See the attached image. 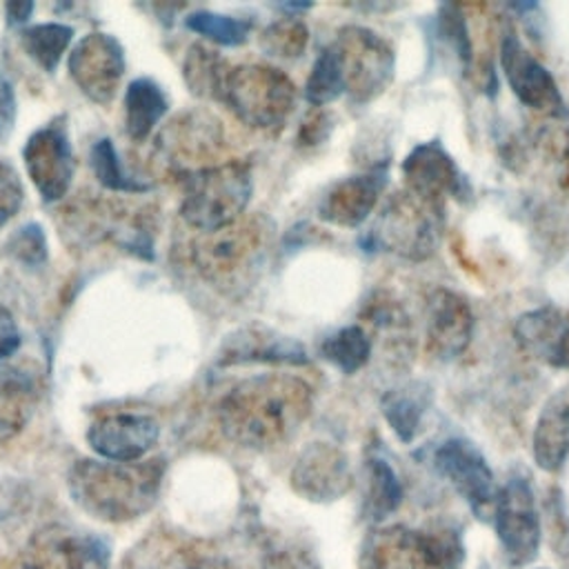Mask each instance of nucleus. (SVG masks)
<instances>
[{
    "label": "nucleus",
    "instance_id": "17",
    "mask_svg": "<svg viewBox=\"0 0 569 569\" xmlns=\"http://www.w3.org/2000/svg\"><path fill=\"white\" fill-rule=\"evenodd\" d=\"M353 476L347 453L329 442H311L291 469V487L311 502H331L351 489Z\"/></svg>",
    "mask_w": 569,
    "mask_h": 569
},
{
    "label": "nucleus",
    "instance_id": "13",
    "mask_svg": "<svg viewBox=\"0 0 569 569\" xmlns=\"http://www.w3.org/2000/svg\"><path fill=\"white\" fill-rule=\"evenodd\" d=\"M436 471L467 500L473 513L487 516L496 505L498 487L493 471L476 445L462 438H449L433 451Z\"/></svg>",
    "mask_w": 569,
    "mask_h": 569
},
{
    "label": "nucleus",
    "instance_id": "35",
    "mask_svg": "<svg viewBox=\"0 0 569 569\" xmlns=\"http://www.w3.org/2000/svg\"><path fill=\"white\" fill-rule=\"evenodd\" d=\"M7 249L22 264L40 267L47 260V238H44V231L36 222H29V224L20 227L9 238Z\"/></svg>",
    "mask_w": 569,
    "mask_h": 569
},
{
    "label": "nucleus",
    "instance_id": "21",
    "mask_svg": "<svg viewBox=\"0 0 569 569\" xmlns=\"http://www.w3.org/2000/svg\"><path fill=\"white\" fill-rule=\"evenodd\" d=\"M224 144V131L218 118L207 111L180 113L158 136V147L164 156H173L180 162L211 158Z\"/></svg>",
    "mask_w": 569,
    "mask_h": 569
},
{
    "label": "nucleus",
    "instance_id": "24",
    "mask_svg": "<svg viewBox=\"0 0 569 569\" xmlns=\"http://www.w3.org/2000/svg\"><path fill=\"white\" fill-rule=\"evenodd\" d=\"M40 387L36 376L16 365L0 367V445L13 440L31 420Z\"/></svg>",
    "mask_w": 569,
    "mask_h": 569
},
{
    "label": "nucleus",
    "instance_id": "29",
    "mask_svg": "<svg viewBox=\"0 0 569 569\" xmlns=\"http://www.w3.org/2000/svg\"><path fill=\"white\" fill-rule=\"evenodd\" d=\"M320 353L327 362H331L342 373L360 371L371 358V338L358 325H349L325 338L320 345Z\"/></svg>",
    "mask_w": 569,
    "mask_h": 569
},
{
    "label": "nucleus",
    "instance_id": "5",
    "mask_svg": "<svg viewBox=\"0 0 569 569\" xmlns=\"http://www.w3.org/2000/svg\"><path fill=\"white\" fill-rule=\"evenodd\" d=\"M220 102L251 129L280 127L293 109L296 87L287 73L267 64L233 67L222 84Z\"/></svg>",
    "mask_w": 569,
    "mask_h": 569
},
{
    "label": "nucleus",
    "instance_id": "11",
    "mask_svg": "<svg viewBox=\"0 0 569 569\" xmlns=\"http://www.w3.org/2000/svg\"><path fill=\"white\" fill-rule=\"evenodd\" d=\"M109 545L64 525L38 529L22 549L20 569H107Z\"/></svg>",
    "mask_w": 569,
    "mask_h": 569
},
{
    "label": "nucleus",
    "instance_id": "40",
    "mask_svg": "<svg viewBox=\"0 0 569 569\" xmlns=\"http://www.w3.org/2000/svg\"><path fill=\"white\" fill-rule=\"evenodd\" d=\"M329 131H331L329 116L322 111H316V113H309L307 120L302 122L298 140H300V144H318L327 138Z\"/></svg>",
    "mask_w": 569,
    "mask_h": 569
},
{
    "label": "nucleus",
    "instance_id": "38",
    "mask_svg": "<svg viewBox=\"0 0 569 569\" xmlns=\"http://www.w3.org/2000/svg\"><path fill=\"white\" fill-rule=\"evenodd\" d=\"M20 340V329L16 325L13 313L0 305V362L18 351Z\"/></svg>",
    "mask_w": 569,
    "mask_h": 569
},
{
    "label": "nucleus",
    "instance_id": "37",
    "mask_svg": "<svg viewBox=\"0 0 569 569\" xmlns=\"http://www.w3.org/2000/svg\"><path fill=\"white\" fill-rule=\"evenodd\" d=\"M264 569H320V565L305 549L282 547L267 553Z\"/></svg>",
    "mask_w": 569,
    "mask_h": 569
},
{
    "label": "nucleus",
    "instance_id": "19",
    "mask_svg": "<svg viewBox=\"0 0 569 569\" xmlns=\"http://www.w3.org/2000/svg\"><path fill=\"white\" fill-rule=\"evenodd\" d=\"M513 336L520 349L533 360L569 371V311L545 305L525 311L516 325Z\"/></svg>",
    "mask_w": 569,
    "mask_h": 569
},
{
    "label": "nucleus",
    "instance_id": "14",
    "mask_svg": "<svg viewBox=\"0 0 569 569\" xmlns=\"http://www.w3.org/2000/svg\"><path fill=\"white\" fill-rule=\"evenodd\" d=\"M67 69L76 87L89 100L109 104L124 73L122 44L109 33H89L69 53Z\"/></svg>",
    "mask_w": 569,
    "mask_h": 569
},
{
    "label": "nucleus",
    "instance_id": "3",
    "mask_svg": "<svg viewBox=\"0 0 569 569\" xmlns=\"http://www.w3.org/2000/svg\"><path fill=\"white\" fill-rule=\"evenodd\" d=\"M251 191V167L242 160L200 167L184 178L180 216L200 233L222 229L242 218Z\"/></svg>",
    "mask_w": 569,
    "mask_h": 569
},
{
    "label": "nucleus",
    "instance_id": "12",
    "mask_svg": "<svg viewBox=\"0 0 569 569\" xmlns=\"http://www.w3.org/2000/svg\"><path fill=\"white\" fill-rule=\"evenodd\" d=\"M27 173L44 202L67 196L73 178V153L64 118L58 116L38 127L22 149Z\"/></svg>",
    "mask_w": 569,
    "mask_h": 569
},
{
    "label": "nucleus",
    "instance_id": "31",
    "mask_svg": "<svg viewBox=\"0 0 569 569\" xmlns=\"http://www.w3.org/2000/svg\"><path fill=\"white\" fill-rule=\"evenodd\" d=\"M342 93H345V82H342L340 62H338V56H336L333 47L329 44L327 49L320 51V56L313 62V69L307 78L305 96L311 104L325 107Z\"/></svg>",
    "mask_w": 569,
    "mask_h": 569
},
{
    "label": "nucleus",
    "instance_id": "43",
    "mask_svg": "<svg viewBox=\"0 0 569 569\" xmlns=\"http://www.w3.org/2000/svg\"><path fill=\"white\" fill-rule=\"evenodd\" d=\"M0 569H2V567H0Z\"/></svg>",
    "mask_w": 569,
    "mask_h": 569
},
{
    "label": "nucleus",
    "instance_id": "36",
    "mask_svg": "<svg viewBox=\"0 0 569 569\" xmlns=\"http://www.w3.org/2000/svg\"><path fill=\"white\" fill-rule=\"evenodd\" d=\"M24 198L18 171L0 160V227H4L20 209Z\"/></svg>",
    "mask_w": 569,
    "mask_h": 569
},
{
    "label": "nucleus",
    "instance_id": "23",
    "mask_svg": "<svg viewBox=\"0 0 569 569\" xmlns=\"http://www.w3.org/2000/svg\"><path fill=\"white\" fill-rule=\"evenodd\" d=\"M531 453L542 471H558L569 456V391L551 396L533 427Z\"/></svg>",
    "mask_w": 569,
    "mask_h": 569
},
{
    "label": "nucleus",
    "instance_id": "10",
    "mask_svg": "<svg viewBox=\"0 0 569 569\" xmlns=\"http://www.w3.org/2000/svg\"><path fill=\"white\" fill-rule=\"evenodd\" d=\"M493 527L511 567L531 562L540 547V516L536 496L525 478H509L496 496Z\"/></svg>",
    "mask_w": 569,
    "mask_h": 569
},
{
    "label": "nucleus",
    "instance_id": "8",
    "mask_svg": "<svg viewBox=\"0 0 569 569\" xmlns=\"http://www.w3.org/2000/svg\"><path fill=\"white\" fill-rule=\"evenodd\" d=\"M267 240L264 218L236 220L216 231H202L191 244V260L202 278L227 282L258 258Z\"/></svg>",
    "mask_w": 569,
    "mask_h": 569
},
{
    "label": "nucleus",
    "instance_id": "32",
    "mask_svg": "<svg viewBox=\"0 0 569 569\" xmlns=\"http://www.w3.org/2000/svg\"><path fill=\"white\" fill-rule=\"evenodd\" d=\"M184 24L193 33H200L207 40H213L216 44H224V47L242 44L251 31V22L247 20H238L233 16H220L204 9L189 13L184 18Z\"/></svg>",
    "mask_w": 569,
    "mask_h": 569
},
{
    "label": "nucleus",
    "instance_id": "33",
    "mask_svg": "<svg viewBox=\"0 0 569 569\" xmlns=\"http://www.w3.org/2000/svg\"><path fill=\"white\" fill-rule=\"evenodd\" d=\"M260 49L273 58H298L309 42V31L298 18H280L267 24L260 33Z\"/></svg>",
    "mask_w": 569,
    "mask_h": 569
},
{
    "label": "nucleus",
    "instance_id": "28",
    "mask_svg": "<svg viewBox=\"0 0 569 569\" xmlns=\"http://www.w3.org/2000/svg\"><path fill=\"white\" fill-rule=\"evenodd\" d=\"M229 71L231 67L227 64V60L218 51L200 42L189 49L182 67L189 91L198 98H216V100H220V91Z\"/></svg>",
    "mask_w": 569,
    "mask_h": 569
},
{
    "label": "nucleus",
    "instance_id": "18",
    "mask_svg": "<svg viewBox=\"0 0 569 569\" xmlns=\"http://www.w3.org/2000/svg\"><path fill=\"white\" fill-rule=\"evenodd\" d=\"M405 189L445 207L447 198H462L467 180L438 140L416 144L402 160Z\"/></svg>",
    "mask_w": 569,
    "mask_h": 569
},
{
    "label": "nucleus",
    "instance_id": "16",
    "mask_svg": "<svg viewBox=\"0 0 569 569\" xmlns=\"http://www.w3.org/2000/svg\"><path fill=\"white\" fill-rule=\"evenodd\" d=\"M160 438V425L153 416L140 411H118L98 418L89 431V447L111 462L142 460Z\"/></svg>",
    "mask_w": 569,
    "mask_h": 569
},
{
    "label": "nucleus",
    "instance_id": "27",
    "mask_svg": "<svg viewBox=\"0 0 569 569\" xmlns=\"http://www.w3.org/2000/svg\"><path fill=\"white\" fill-rule=\"evenodd\" d=\"M402 502V485L393 467L380 458L371 456L365 465V496H362V518L369 522H380L391 516Z\"/></svg>",
    "mask_w": 569,
    "mask_h": 569
},
{
    "label": "nucleus",
    "instance_id": "34",
    "mask_svg": "<svg viewBox=\"0 0 569 569\" xmlns=\"http://www.w3.org/2000/svg\"><path fill=\"white\" fill-rule=\"evenodd\" d=\"M89 162H91L96 178L107 189H113V191H147L149 189V184L131 178L122 169L118 153L113 149V142L109 138H100L93 142V147L89 151Z\"/></svg>",
    "mask_w": 569,
    "mask_h": 569
},
{
    "label": "nucleus",
    "instance_id": "20",
    "mask_svg": "<svg viewBox=\"0 0 569 569\" xmlns=\"http://www.w3.org/2000/svg\"><path fill=\"white\" fill-rule=\"evenodd\" d=\"M385 182L387 178L382 169L342 178L322 196L318 216L336 227H358L373 211Z\"/></svg>",
    "mask_w": 569,
    "mask_h": 569
},
{
    "label": "nucleus",
    "instance_id": "15",
    "mask_svg": "<svg viewBox=\"0 0 569 569\" xmlns=\"http://www.w3.org/2000/svg\"><path fill=\"white\" fill-rule=\"evenodd\" d=\"M473 313L462 296L436 289L425 302V351L440 362L460 358L473 338Z\"/></svg>",
    "mask_w": 569,
    "mask_h": 569
},
{
    "label": "nucleus",
    "instance_id": "42",
    "mask_svg": "<svg viewBox=\"0 0 569 569\" xmlns=\"http://www.w3.org/2000/svg\"><path fill=\"white\" fill-rule=\"evenodd\" d=\"M560 184L569 193V144L565 149V164H562V173H560Z\"/></svg>",
    "mask_w": 569,
    "mask_h": 569
},
{
    "label": "nucleus",
    "instance_id": "4",
    "mask_svg": "<svg viewBox=\"0 0 569 569\" xmlns=\"http://www.w3.org/2000/svg\"><path fill=\"white\" fill-rule=\"evenodd\" d=\"M465 558L456 531H416L402 525L373 529L360 549V569H456Z\"/></svg>",
    "mask_w": 569,
    "mask_h": 569
},
{
    "label": "nucleus",
    "instance_id": "9",
    "mask_svg": "<svg viewBox=\"0 0 569 569\" xmlns=\"http://www.w3.org/2000/svg\"><path fill=\"white\" fill-rule=\"evenodd\" d=\"M500 69L509 82L513 96L533 113L551 120L569 118V107L547 67L516 38L507 31L500 38L498 51Z\"/></svg>",
    "mask_w": 569,
    "mask_h": 569
},
{
    "label": "nucleus",
    "instance_id": "30",
    "mask_svg": "<svg viewBox=\"0 0 569 569\" xmlns=\"http://www.w3.org/2000/svg\"><path fill=\"white\" fill-rule=\"evenodd\" d=\"M73 38V29L62 22H42L27 27L22 31V47L29 58H33L44 71L53 73L62 53Z\"/></svg>",
    "mask_w": 569,
    "mask_h": 569
},
{
    "label": "nucleus",
    "instance_id": "41",
    "mask_svg": "<svg viewBox=\"0 0 569 569\" xmlns=\"http://www.w3.org/2000/svg\"><path fill=\"white\" fill-rule=\"evenodd\" d=\"M31 11H33V2L20 0V2H7V4H4V13H7V20H9L11 24H22V22H27L29 16H31Z\"/></svg>",
    "mask_w": 569,
    "mask_h": 569
},
{
    "label": "nucleus",
    "instance_id": "26",
    "mask_svg": "<svg viewBox=\"0 0 569 569\" xmlns=\"http://www.w3.org/2000/svg\"><path fill=\"white\" fill-rule=\"evenodd\" d=\"M169 100L151 78H136L124 93V127L131 140H144L167 113Z\"/></svg>",
    "mask_w": 569,
    "mask_h": 569
},
{
    "label": "nucleus",
    "instance_id": "39",
    "mask_svg": "<svg viewBox=\"0 0 569 569\" xmlns=\"http://www.w3.org/2000/svg\"><path fill=\"white\" fill-rule=\"evenodd\" d=\"M16 111H18V104H16L13 87L4 76H0V142L11 133L16 122Z\"/></svg>",
    "mask_w": 569,
    "mask_h": 569
},
{
    "label": "nucleus",
    "instance_id": "1",
    "mask_svg": "<svg viewBox=\"0 0 569 569\" xmlns=\"http://www.w3.org/2000/svg\"><path fill=\"white\" fill-rule=\"evenodd\" d=\"M311 407V387L298 376L260 373L236 382L218 400L216 422L233 445L262 451L291 438Z\"/></svg>",
    "mask_w": 569,
    "mask_h": 569
},
{
    "label": "nucleus",
    "instance_id": "6",
    "mask_svg": "<svg viewBox=\"0 0 569 569\" xmlns=\"http://www.w3.org/2000/svg\"><path fill=\"white\" fill-rule=\"evenodd\" d=\"M442 222V204H436L405 189L387 202L369 238L385 251L420 262L438 249Z\"/></svg>",
    "mask_w": 569,
    "mask_h": 569
},
{
    "label": "nucleus",
    "instance_id": "7",
    "mask_svg": "<svg viewBox=\"0 0 569 569\" xmlns=\"http://www.w3.org/2000/svg\"><path fill=\"white\" fill-rule=\"evenodd\" d=\"M345 82V93L362 104L378 98L393 78V49L376 31L347 24L331 42Z\"/></svg>",
    "mask_w": 569,
    "mask_h": 569
},
{
    "label": "nucleus",
    "instance_id": "25",
    "mask_svg": "<svg viewBox=\"0 0 569 569\" xmlns=\"http://www.w3.org/2000/svg\"><path fill=\"white\" fill-rule=\"evenodd\" d=\"M429 402H431V389L425 382H407L402 387L389 389L382 396L380 409L387 425L398 436V440L409 445L420 431Z\"/></svg>",
    "mask_w": 569,
    "mask_h": 569
},
{
    "label": "nucleus",
    "instance_id": "2",
    "mask_svg": "<svg viewBox=\"0 0 569 569\" xmlns=\"http://www.w3.org/2000/svg\"><path fill=\"white\" fill-rule=\"evenodd\" d=\"M164 476V460L111 462V460H76L69 469V496L87 516L122 525L142 518L158 500Z\"/></svg>",
    "mask_w": 569,
    "mask_h": 569
},
{
    "label": "nucleus",
    "instance_id": "22",
    "mask_svg": "<svg viewBox=\"0 0 569 569\" xmlns=\"http://www.w3.org/2000/svg\"><path fill=\"white\" fill-rule=\"evenodd\" d=\"M238 362H287L302 365L307 362L305 349L276 331L253 325L238 329L222 347L220 365H238Z\"/></svg>",
    "mask_w": 569,
    "mask_h": 569
}]
</instances>
